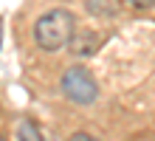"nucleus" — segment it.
I'll list each match as a JSON object with an SVG mask.
<instances>
[{
	"instance_id": "nucleus-1",
	"label": "nucleus",
	"mask_w": 155,
	"mask_h": 141,
	"mask_svg": "<svg viewBox=\"0 0 155 141\" xmlns=\"http://www.w3.org/2000/svg\"><path fill=\"white\" fill-rule=\"evenodd\" d=\"M74 14L68 8H51L45 12L34 25V40L42 51H59L74 40Z\"/></svg>"
},
{
	"instance_id": "nucleus-2",
	"label": "nucleus",
	"mask_w": 155,
	"mask_h": 141,
	"mask_svg": "<svg viewBox=\"0 0 155 141\" xmlns=\"http://www.w3.org/2000/svg\"><path fill=\"white\" fill-rule=\"evenodd\" d=\"M62 93H65V99H71L74 105H93L99 99V85L93 79V73L87 68H82V65H74V68H68L62 73Z\"/></svg>"
},
{
	"instance_id": "nucleus-3",
	"label": "nucleus",
	"mask_w": 155,
	"mask_h": 141,
	"mask_svg": "<svg viewBox=\"0 0 155 141\" xmlns=\"http://www.w3.org/2000/svg\"><path fill=\"white\" fill-rule=\"evenodd\" d=\"M68 45H71V51H74L76 56H90V54L96 51V45H99V40H96V37L90 34V31H82V34L76 37V40H71Z\"/></svg>"
},
{
	"instance_id": "nucleus-4",
	"label": "nucleus",
	"mask_w": 155,
	"mask_h": 141,
	"mask_svg": "<svg viewBox=\"0 0 155 141\" xmlns=\"http://www.w3.org/2000/svg\"><path fill=\"white\" fill-rule=\"evenodd\" d=\"M17 141H42V133L40 127L34 124V121H20V127H17Z\"/></svg>"
},
{
	"instance_id": "nucleus-5",
	"label": "nucleus",
	"mask_w": 155,
	"mask_h": 141,
	"mask_svg": "<svg viewBox=\"0 0 155 141\" xmlns=\"http://www.w3.org/2000/svg\"><path fill=\"white\" fill-rule=\"evenodd\" d=\"M121 3L133 6V8H152V6H155V0H121Z\"/></svg>"
},
{
	"instance_id": "nucleus-6",
	"label": "nucleus",
	"mask_w": 155,
	"mask_h": 141,
	"mask_svg": "<svg viewBox=\"0 0 155 141\" xmlns=\"http://www.w3.org/2000/svg\"><path fill=\"white\" fill-rule=\"evenodd\" d=\"M68 141H99L96 136H90V133H74Z\"/></svg>"
},
{
	"instance_id": "nucleus-7",
	"label": "nucleus",
	"mask_w": 155,
	"mask_h": 141,
	"mask_svg": "<svg viewBox=\"0 0 155 141\" xmlns=\"http://www.w3.org/2000/svg\"><path fill=\"white\" fill-rule=\"evenodd\" d=\"M0 141H6V138H3V136H0Z\"/></svg>"
}]
</instances>
